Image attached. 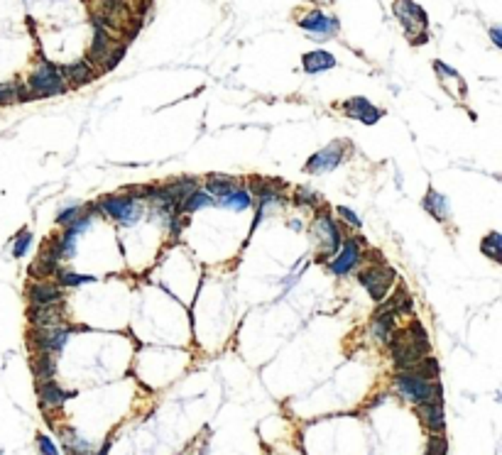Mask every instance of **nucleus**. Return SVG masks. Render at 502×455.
Segmentation results:
<instances>
[{
  "label": "nucleus",
  "instance_id": "obj_1",
  "mask_svg": "<svg viewBox=\"0 0 502 455\" xmlns=\"http://www.w3.org/2000/svg\"><path fill=\"white\" fill-rule=\"evenodd\" d=\"M394 387L404 399L414 401V404H424L431 399H443V389L436 379H424L416 372H397L394 377Z\"/></svg>",
  "mask_w": 502,
  "mask_h": 455
},
{
  "label": "nucleus",
  "instance_id": "obj_2",
  "mask_svg": "<svg viewBox=\"0 0 502 455\" xmlns=\"http://www.w3.org/2000/svg\"><path fill=\"white\" fill-rule=\"evenodd\" d=\"M28 91L32 98H47V96H62L67 91V81L62 69L52 62H42L28 79Z\"/></svg>",
  "mask_w": 502,
  "mask_h": 455
},
{
  "label": "nucleus",
  "instance_id": "obj_3",
  "mask_svg": "<svg viewBox=\"0 0 502 455\" xmlns=\"http://www.w3.org/2000/svg\"><path fill=\"white\" fill-rule=\"evenodd\" d=\"M358 280L365 287V292L370 294L372 301H384L389 296V292H392L397 272L387 262H377V265H365V270H360V275H358Z\"/></svg>",
  "mask_w": 502,
  "mask_h": 455
},
{
  "label": "nucleus",
  "instance_id": "obj_4",
  "mask_svg": "<svg viewBox=\"0 0 502 455\" xmlns=\"http://www.w3.org/2000/svg\"><path fill=\"white\" fill-rule=\"evenodd\" d=\"M394 15H397V20L402 23V28L407 32L412 45H424V42H429V35H426L429 20H426V13L414 0H397V3H394Z\"/></svg>",
  "mask_w": 502,
  "mask_h": 455
},
{
  "label": "nucleus",
  "instance_id": "obj_5",
  "mask_svg": "<svg viewBox=\"0 0 502 455\" xmlns=\"http://www.w3.org/2000/svg\"><path fill=\"white\" fill-rule=\"evenodd\" d=\"M367 243L360 238V235H353V238H346L341 243L338 253L333 255V260L329 262V272L336 277H343V275H350L358 265L363 262V253H365Z\"/></svg>",
  "mask_w": 502,
  "mask_h": 455
},
{
  "label": "nucleus",
  "instance_id": "obj_6",
  "mask_svg": "<svg viewBox=\"0 0 502 455\" xmlns=\"http://www.w3.org/2000/svg\"><path fill=\"white\" fill-rule=\"evenodd\" d=\"M297 25L307 32L312 40H333L341 30L338 18L326 13V10H319V8H314V10H309L307 15H302V18L297 20Z\"/></svg>",
  "mask_w": 502,
  "mask_h": 455
},
{
  "label": "nucleus",
  "instance_id": "obj_7",
  "mask_svg": "<svg viewBox=\"0 0 502 455\" xmlns=\"http://www.w3.org/2000/svg\"><path fill=\"white\" fill-rule=\"evenodd\" d=\"M98 208L108 218H113V221L118 223H125V226L137 223L142 216V206L132 199V196H105V199L98 203Z\"/></svg>",
  "mask_w": 502,
  "mask_h": 455
},
{
  "label": "nucleus",
  "instance_id": "obj_8",
  "mask_svg": "<svg viewBox=\"0 0 502 455\" xmlns=\"http://www.w3.org/2000/svg\"><path fill=\"white\" fill-rule=\"evenodd\" d=\"M343 147H346L343 142L326 144L324 149L314 152L312 157L307 159V164H304V171H307V174H326V171L338 169V164L343 162V157H346V149Z\"/></svg>",
  "mask_w": 502,
  "mask_h": 455
},
{
  "label": "nucleus",
  "instance_id": "obj_9",
  "mask_svg": "<svg viewBox=\"0 0 502 455\" xmlns=\"http://www.w3.org/2000/svg\"><path fill=\"white\" fill-rule=\"evenodd\" d=\"M72 328L69 326H57V328H35L30 333V347H35L37 352H59L67 342Z\"/></svg>",
  "mask_w": 502,
  "mask_h": 455
},
{
  "label": "nucleus",
  "instance_id": "obj_10",
  "mask_svg": "<svg viewBox=\"0 0 502 455\" xmlns=\"http://www.w3.org/2000/svg\"><path fill=\"white\" fill-rule=\"evenodd\" d=\"M312 228H314V235H316L319 245H321V250H324L326 255H336V253H338L341 243H343V233H341L338 223H336L333 218L326 216V213H321V216L314 221Z\"/></svg>",
  "mask_w": 502,
  "mask_h": 455
},
{
  "label": "nucleus",
  "instance_id": "obj_11",
  "mask_svg": "<svg viewBox=\"0 0 502 455\" xmlns=\"http://www.w3.org/2000/svg\"><path fill=\"white\" fill-rule=\"evenodd\" d=\"M341 108H343L346 115L353 117V120H358V122H363V125H375V122H380L384 115V110H380L377 105H372L370 100L363 98V96H353V98L343 100Z\"/></svg>",
  "mask_w": 502,
  "mask_h": 455
},
{
  "label": "nucleus",
  "instance_id": "obj_12",
  "mask_svg": "<svg viewBox=\"0 0 502 455\" xmlns=\"http://www.w3.org/2000/svg\"><path fill=\"white\" fill-rule=\"evenodd\" d=\"M30 306H52V304H62L64 289L55 280H40L28 289Z\"/></svg>",
  "mask_w": 502,
  "mask_h": 455
},
{
  "label": "nucleus",
  "instance_id": "obj_13",
  "mask_svg": "<svg viewBox=\"0 0 502 455\" xmlns=\"http://www.w3.org/2000/svg\"><path fill=\"white\" fill-rule=\"evenodd\" d=\"M115 47L113 42V35H110L105 28H101V25L93 23V40H91V50H89V62L93 64V67H103V62L108 59L110 50Z\"/></svg>",
  "mask_w": 502,
  "mask_h": 455
},
{
  "label": "nucleus",
  "instance_id": "obj_14",
  "mask_svg": "<svg viewBox=\"0 0 502 455\" xmlns=\"http://www.w3.org/2000/svg\"><path fill=\"white\" fill-rule=\"evenodd\" d=\"M28 321L32 328H57L64 321V306L62 304H52V306H30Z\"/></svg>",
  "mask_w": 502,
  "mask_h": 455
},
{
  "label": "nucleus",
  "instance_id": "obj_15",
  "mask_svg": "<svg viewBox=\"0 0 502 455\" xmlns=\"http://www.w3.org/2000/svg\"><path fill=\"white\" fill-rule=\"evenodd\" d=\"M421 424L429 428V433H443L446 428V414H443V399H431L416 406Z\"/></svg>",
  "mask_w": 502,
  "mask_h": 455
},
{
  "label": "nucleus",
  "instance_id": "obj_16",
  "mask_svg": "<svg viewBox=\"0 0 502 455\" xmlns=\"http://www.w3.org/2000/svg\"><path fill=\"white\" fill-rule=\"evenodd\" d=\"M37 394H40L42 406H52V409H59L69 397H74V392L62 389L55 379H40V382H37Z\"/></svg>",
  "mask_w": 502,
  "mask_h": 455
},
{
  "label": "nucleus",
  "instance_id": "obj_17",
  "mask_svg": "<svg viewBox=\"0 0 502 455\" xmlns=\"http://www.w3.org/2000/svg\"><path fill=\"white\" fill-rule=\"evenodd\" d=\"M421 206H424V211L429 213L431 218H436L439 223H446L448 218H451V203H448L446 196H443L441 191H436V189L426 191Z\"/></svg>",
  "mask_w": 502,
  "mask_h": 455
},
{
  "label": "nucleus",
  "instance_id": "obj_18",
  "mask_svg": "<svg viewBox=\"0 0 502 455\" xmlns=\"http://www.w3.org/2000/svg\"><path fill=\"white\" fill-rule=\"evenodd\" d=\"M62 76L67 86H86L89 81H93V64L89 62V59H81V62L76 64H69V67L62 69Z\"/></svg>",
  "mask_w": 502,
  "mask_h": 455
},
{
  "label": "nucleus",
  "instance_id": "obj_19",
  "mask_svg": "<svg viewBox=\"0 0 502 455\" xmlns=\"http://www.w3.org/2000/svg\"><path fill=\"white\" fill-rule=\"evenodd\" d=\"M302 67L307 74H324L336 67V57L326 50H314L302 57Z\"/></svg>",
  "mask_w": 502,
  "mask_h": 455
},
{
  "label": "nucleus",
  "instance_id": "obj_20",
  "mask_svg": "<svg viewBox=\"0 0 502 455\" xmlns=\"http://www.w3.org/2000/svg\"><path fill=\"white\" fill-rule=\"evenodd\" d=\"M191 191H196V181L189 179V176H181V179H174L172 184L164 186L162 194H164V199H167V203H172V206L179 211V203L184 201Z\"/></svg>",
  "mask_w": 502,
  "mask_h": 455
},
{
  "label": "nucleus",
  "instance_id": "obj_21",
  "mask_svg": "<svg viewBox=\"0 0 502 455\" xmlns=\"http://www.w3.org/2000/svg\"><path fill=\"white\" fill-rule=\"evenodd\" d=\"M380 311L392 313L394 318H397V316H409V313H412V296H409L407 289L399 287L397 292L392 294V296L384 299V304H382Z\"/></svg>",
  "mask_w": 502,
  "mask_h": 455
},
{
  "label": "nucleus",
  "instance_id": "obj_22",
  "mask_svg": "<svg viewBox=\"0 0 502 455\" xmlns=\"http://www.w3.org/2000/svg\"><path fill=\"white\" fill-rule=\"evenodd\" d=\"M59 270V260H55L47 250H42V255L35 260V265L30 267V277H35L37 282L40 280H52Z\"/></svg>",
  "mask_w": 502,
  "mask_h": 455
},
{
  "label": "nucleus",
  "instance_id": "obj_23",
  "mask_svg": "<svg viewBox=\"0 0 502 455\" xmlns=\"http://www.w3.org/2000/svg\"><path fill=\"white\" fill-rule=\"evenodd\" d=\"M233 189H238L236 186V179H231V176H223V174H211L206 179V194L213 196V199H223V196H228Z\"/></svg>",
  "mask_w": 502,
  "mask_h": 455
},
{
  "label": "nucleus",
  "instance_id": "obj_24",
  "mask_svg": "<svg viewBox=\"0 0 502 455\" xmlns=\"http://www.w3.org/2000/svg\"><path fill=\"white\" fill-rule=\"evenodd\" d=\"M32 372H35L37 382L40 379H55L57 372L55 355L52 352H35V357H32Z\"/></svg>",
  "mask_w": 502,
  "mask_h": 455
},
{
  "label": "nucleus",
  "instance_id": "obj_25",
  "mask_svg": "<svg viewBox=\"0 0 502 455\" xmlns=\"http://www.w3.org/2000/svg\"><path fill=\"white\" fill-rule=\"evenodd\" d=\"M404 333H407L409 342H412V345L421 352V355H429V352H431V340H429V333H426V328L421 326V321H412V323L404 328Z\"/></svg>",
  "mask_w": 502,
  "mask_h": 455
},
{
  "label": "nucleus",
  "instance_id": "obj_26",
  "mask_svg": "<svg viewBox=\"0 0 502 455\" xmlns=\"http://www.w3.org/2000/svg\"><path fill=\"white\" fill-rule=\"evenodd\" d=\"M216 203L223 208H231V211H248L253 206V194L248 189H233L231 194L218 199Z\"/></svg>",
  "mask_w": 502,
  "mask_h": 455
},
{
  "label": "nucleus",
  "instance_id": "obj_27",
  "mask_svg": "<svg viewBox=\"0 0 502 455\" xmlns=\"http://www.w3.org/2000/svg\"><path fill=\"white\" fill-rule=\"evenodd\" d=\"M394 330H397L394 328V316L387 311H377L375 321H372V333H375V338L387 345L389 338L394 335Z\"/></svg>",
  "mask_w": 502,
  "mask_h": 455
},
{
  "label": "nucleus",
  "instance_id": "obj_28",
  "mask_svg": "<svg viewBox=\"0 0 502 455\" xmlns=\"http://www.w3.org/2000/svg\"><path fill=\"white\" fill-rule=\"evenodd\" d=\"M208 206H216V199L208 196L206 191L196 189L179 203V213H194V211H199V208H208Z\"/></svg>",
  "mask_w": 502,
  "mask_h": 455
},
{
  "label": "nucleus",
  "instance_id": "obj_29",
  "mask_svg": "<svg viewBox=\"0 0 502 455\" xmlns=\"http://www.w3.org/2000/svg\"><path fill=\"white\" fill-rule=\"evenodd\" d=\"M480 250H483V255H488L493 262H502V235L498 230H493V233H488L483 240H480Z\"/></svg>",
  "mask_w": 502,
  "mask_h": 455
},
{
  "label": "nucleus",
  "instance_id": "obj_30",
  "mask_svg": "<svg viewBox=\"0 0 502 455\" xmlns=\"http://www.w3.org/2000/svg\"><path fill=\"white\" fill-rule=\"evenodd\" d=\"M55 282L59 284L62 289L64 287H72V289H76V287H84V284H89V282H93V277L91 275H76V272H72V270H57V275H55Z\"/></svg>",
  "mask_w": 502,
  "mask_h": 455
},
{
  "label": "nucleus",
  "instance_id": "obj_31",
  "mask_svg": "<svg viewBox=\"0 0 502 455\" xmlns=\"http://www.w3.org/2000/svg\"><path fill=\"white\" fill-rule=\"evenodd\" d=\"M412 372H416V374H419V377H424V379H439L441 367H439V362H436L434 357L424 355L419 362H416V367H414Z\"/></svg>",
  "mask_w": 502,
  "mask_h": 455
},
{
  "label": "nucleus",
  "instance_id": "obj_32",
  "mask_svg": "<svg viewBox=\"0 0 502 455\" xmlns=\"http://www.w3.org/2000/svg\"><path fill=\"white\" fill-rule=\"evenodd\" d=\"M30 248H32V233L28 228H23L13 240V255L15 257H25L30 253Z\"/></svg>",
  "mask_w": 502,
  "mask_h": 455
},
{
  "label": "nucleus",
  "instance_id": "obj_33",
  "mask_svg": "<svg viewBox=\"0 0 502 455\" xmlns=\"http://www.w3.org/2000/svg\"><path fill=\"white\" fill-rule=\"evenodd\" d=\"M426 455H448V441L443 433H431L426 441Z\"/></svg>",
  "mask_w": 502,
  "mask_h": 455
},
{
  "label": "nucleus",
  "instance_id": "obj_34",
  "mask_svg": "<svg viewBox=\"0 0 502 455\" xmlns=\"http://www.w3.org/2000/svg\"><path fill=\"white\" fill-rule=\"evenodd\" d=\"M321 201V196L319 194H314L309 186H299L297 189V196H295V203L297 206H307V208H314L316 203Z\"/></svg>",
  "mask_w": 502,
  "mask_h": 455
},
{
  "label": "nucleus",
  "instance_id": "obj_35",
  "mask_svg": "<svg viewBox=\"0 0 502 455\" xmlns=\"http://www.w3.org/2000/svg\"><path fill=\"white\" fill-rule=\"evenodd\" d=\"M122 57H125V45H115L113 50H110L108 59L103 62V67H101V71H110V69H115Z\"/></svg>",
  "mask_w": 502,
  "mask_h": 455
},
{
  "label": "nucleus",
  "instance_id": "obj_36",
  "mask_svg": "<svg viewBox=\"0 0 502 455\" xmlns=\"http://www.w3.org/2000/svg\"><path fill=\"white\" fill-rule=\"evenodd\" d=\"M37 451H40V455H59V451H57V443L52 441L50 436H45V433L37 436Z\"/></svg>",
  "mask_w": 502,
  "mask_h": 455
},
{
  "label": "nucleus",
  "instance_id": "obj_37",
  "mask_svg": "<svg viewBox=\"0 0 502 455\" xmlns=\"http://www.w3.org/2000/svg\"><path fill=\"white\" fill-rule=\"evenodd\" d=\"M79 216H81V208H79V206H67V208H64V211L59 213V216H57V226L67 228L69 223L76 221Z\"/></svg>",
  "mask_w": 502,
  "mask_h": 455
},
{
  "label": "nucleus",
  "instance_id": "obj_38",
  "mask_svg": "<svg viewBox=\"0 0 502 455\" xmlns=\"http://www.w3.org/2000/svg\"><path fill=\"white\" fill-rule=\"evenodd\" d=\"M338 216L343 218V223H348L353 230H360V218H358V213L353 211V208H348V206H338Z\"/></svg>",
  "mask_w": 502,
  "mask_h": 455
},
{
  "label": "nucleus",
  "instance_id": "obj_39",
  "mask_svg": "<svg viewBox=\"0 0 502 455\" xmlns=\"http://www.w3.org/2000/svg\"><path fill=\"white\" fill-rule=\"evenodd\" d=\"M434 69H436V76L439 79H458L456 69L448 67V64H443V62H434Z\"/></svg>",
  "mask_w": 502,
  "mask_h": 455
},
{
  "label": "nucleus",
  "instance_id": "obj_40",
  "mask_svg": "<svg viewBox=\"0 0 502 455\" xmlns=\"http://www.w3.org/2000/svg\"><path fill=\"white\" fill-rule=\"evenodd\" d=\"M490 40H493V45L502 50V35H500V28H490Z\"/></svg>",
  "mask_w": 502,
  "mask_h": 455
}]
</instances>
